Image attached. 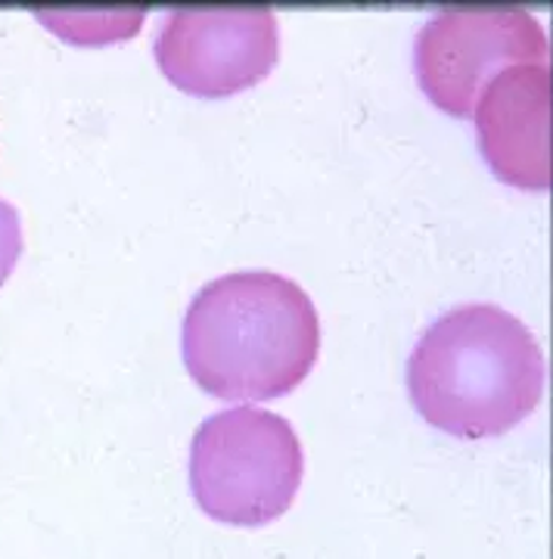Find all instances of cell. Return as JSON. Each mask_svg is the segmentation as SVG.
<instances>
[{
	"label": "cell",
	"mask_w": 553,
	"mask_h": 559,
	"mask_svg": "<svg viewBox=\"0 0 553 559\" xmlns=\"http://www.w3.org/2000/svg\"><path fill=\"white\" fill-rule=\"evenodd\" d=\"M180 352L202 392L224 401L283 399L320 352V318L296 280L237 271L199 289L180 333Z\"/></svg>",
	"instance_id": "obj_1"
},
{
	"label": "cell",
	"mask_w": 553,
	"mask_h": 559,
	"mask_svg": "<svg viewBox=\"0 0 553 559\" xmlns=\"http://www.w3.org/2000/svg\"><path fill=\"white\" fill-rule=\"evenodd\" d=\"M162 75L190 97H234L274 72L280 28L271 10H172L153 44Z\"/></svg>",
	"instance_id": "obj_5"
},
{
	"label": "cell",
	"mask_w": 553,
	"mask_h": 559,
	"mask_svg": "<svg viewBox=\"0 0 553 559\" xmlns=\"http://www.w3.org/2000/svg\"><path fill=\"white\" fill-rule=\"evenodd\" d=\"M38 20L57 28L62 38L72 44H109V40H128L143 22V10H54L44 16L38 10Z\"/></svg>",
	"instance_id": "obj_7"
},
{
	"label": "cell",
	"mask_w": 553,
	"mask_h": 559,
	"mask_svg": "<svg viewBox=\"0 0 553 559\" xmlns=\"http://www.w3.org/2000/svg\"><path fill=\"white\" fill-rule=\"evenodd\" d=\"M22 255V221L16 205L0 200V286L13 274Z\"/></svg>",
	"instance_id": "obj_8"
},
{
	"label": "cell",
	"mask_w": 553,
	"mask_h": 559,
	"mask_svg": "<svg viewBox=\"0 0 553 559\" xmlns=\"http://www.w3.org/2000/svg\"><path fill=\"white\" fill-rule=\"evenodd\" d=\"M479 153L516 190H551V66L497 72L473 106Z\"/></svg>",
	"instance_id": "obj_6"
},
{
	"label": "cell",
	"mask_w": 553,
	"mask_h": 559,
	"mask_svg": "<svg viewBox=\"0 0 553 559\" xmlns=\"http://www.w3.org/2000/svg\"><path fill=\"white\" fill-rule=\"evenodd\" d=\"M544 352L497 305H460L433 320L408 360L416 414L455 439H497L544 395Z\"/></svg>",
	"instance_id": "obj_2"
},
{
	"label": "cell",
	"mask_w": 553,
	"mask_h": 559,
	"mask_svg": "<svg viewBox=\"0 0 553 559\" xmlns=\"http://www.w3.org/2000/svg\"><path fill=\"white\" fill-rule=\"evenodd\" d=\"M302 444L290 419L239 404L202 419L190 444V491L205 516L227 525H268L298 495Z\"/></svg>",
	"instance_id": "obj_3"
},
{
	"label": "cell",
	"mask_w": 553,
	"mask_h": 559,
	"mask_svg": "<svg viewBox=\"0 0 553 559\" xmlns=\"http://www.w3.org/2000/svg\"><path fill=\"white\" fill-rule=\"evenodd\" d=\"M510 66H551L544 25L519 7L438 10L414 40L423 94L455 119H470L489 81Z\"/></svg>",
	"instance_id": "obj_4"
}]
</instances>
